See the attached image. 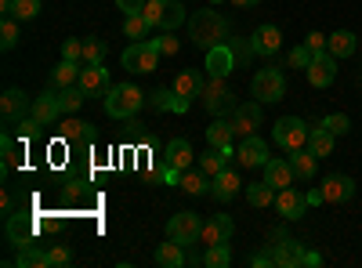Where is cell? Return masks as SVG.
<instances>
[{"instance_id": "1", "label": "cell", "mask_w": 362, "mask_h": 268, "mask_svg": "<svg viewBox=\"0 0 362 268\" xmlns=\"http://www.w3.org/2000/svg\"><path fill=\"white\" fill-rule=\"evenodd\" d=\"M189 33H192L196 47L210 51V47L225 44V37H228V22H225V15H218V11H196V15L189 18Z\"/></svg>"}, {"instance_id": "2", "label": "cell", "mask_w": 362, "mask_h": 268, "mask_svg": "<svg viewBox=\"0 0 362 268\" xmlns=\"http://www.w3.org/2000/svg\"><path fill=\"white\" fill-rule=\"evenodd\" d=\"M141 105H145V95L134 83H112L109 95H105V112L112 116V120H131Z\"/></svg>"}, {"instance_id": "3", "label": "cell", "mask_w": 362, "mask_h": 268, "mask_svg": "<svg viewBox=\"0 0 362 268\" xmlns=\"http://www.w3.org/2000/svg\"><path fill=\"white\" fill-rule=\"evenodd\" d=\"M308 134H312V127L300 120V116H283V120H276L272 141H276L279 148H286V153H297V148L308 145Z\"/></svg>"}, {"instance_id": "4", "label": "cell", "mask_w": 362, "mask_h": 268, "mask_svg": "<svg viewBox=\"0 0 362 268\" xmlns=\"http://www.w3.org/2000/svg\"><path fill=\"white\" fill-rule=\"evenodd\" d=\"M160 47L156 40H134L127 51H124V69L127 73H156L160 69Z\"/></svg>"}, {"instance_id": "5", "label": "cell", "mask_w": 362, "mask_h": 268, "mask_svg": "<svg viewBox=\"0 0 362 268\" xmlns=\"http://www.w3.org/2000/svg\"><path fill=\"white\" fill-rule=\"evenodd\" d=\"M250 91H254V98H257L261 105L279 102V98L286 95V76H283L279 69H257V73H254V83H250Z\"/></svg>"}, {"instance_id": "6", "label": "cell", "mask_w": 362, "mask_h": 268, "mask_svg": "<svg viewBox=\"0 0 362 268\" xmlns=\"http://www.w3.org/2000/svg\"><path fill=\"white\" fill-rule=\"evenodd\" d=\"M37 232L40 221L33 214H8V240L22 250V247H37Z\"/></svg>"}, {"instance_id": "7", "label": "cell", "mask_w": 362, "mask_h": 268, "mask_svg": "<svg viewBox=\"0 0 362 268\" xmlns=\"http://www.w3.org/2000/svg\"><path fill=\"white\" fill-rule=\"evenodd\" d=\"M235 160H239V167H247V170L264 167V163L272 160V153H268V141H264V138H257V134H250V138H239Z\"/></svg>"}, {"instance_id": "8", "label": "cell", "mask_w": 362, "mask_h": 268, "mask_svg": "<svg viewBox=\"0 0 362 268\" xmlns=\"http://www.w3.org/2000/svg\"><path fill=\"white\" fill-rule=\"evenodd\" d=\"M199 228H203V221L196 218V211H177L167 221V235H170V240H177V243H185V247L199 240Z\"/></svg>"}, {"instance_id": "9", "label": "cell", "mask_w": 362, "mask_h": 268, "mask_svg": "<svg viewBox=\"0 0 362 268\" xmlns=\"http://www.w3.org/2000/svg\"><path fill=\"white\" fill-rule=\"evenodd\" d=\"M337 62L341 58H334L329 51H322V54H312V62H308V69H305V76H308V83L312 87H329L334 83V76H337Z\"/></svg>"}, {"instance_id": "10", "label": "cell", "mask_w": 362, "mask_h": 268, "mask_svg": "<svg viewBox=\"0 0 362 268\" xmlns=\"http://www.w3.org/2000/svg\"><path fill=\"white\" fill-rule=\"evenodd\" d=\"M257 127H261V102L257 98L232 109V131H235V138H250V134H257Z\"/></svg>"}, {"instance_id": "11", "label": "cell", "mask_w": 362, "mask_h": 268, "mask_svg": "<svg viewBox=\"0 0 362 268\" xmlns=\"http://www.w3.org/2000/svg\"><path fill=\"white\" fill-rule=\"evenodd\" d=\"M232 232H235V221H232L228 214H214L210 221H203V228H199V243H203V247L228 243V240H232Z\"/></svg>"}, {"instance_id": "12", "label": "cell", "mask_w": 362, "mask_h": 268, "mask_svg": "<svg viewBox=\"0 0 362 268\" xmlns=\"http://www.w3.org/2000/svg\"><path fill=\"white\" fill-rule=\"evenodd\" d=\"M268 250H272V261H276L279 268H297V264H300V257H305L300 243H297V240H290V235H272Z\"/></svg>"}, {"instance_id": "13", "label": "cell", "mask_w": 362, "mask_h": 268, "mask_svg": "<svg viewBox=\"0 0 362 268\" xmlns=\"http://www.w3.org/2000/svg\"><path fill=\"white\" fill-rule=\"evenodd\" d=\"M203 102H206V109L214 112V116H225L228 109H235L232 91L225 87V80H221V76H210V83L203 87Z\"/></svg>"}, {"instance_id": "14", "label": "cell", "mask_w": 362, "mask_h": 268, "mask_svg": "<svg viewBox=\"0 0 362 268\" xmlns=\"http://www.w3.org/2000/svg\"><path fill=\"white\" fill-rule=\"evenodd\" d=\"M29 109H33V98L25 91H18V87H8V91L0 95V116H4L8 124H18Z\"/></svg>"}, {"instance_id": "15", "label": "cell", "mask_w": 362, "mask_h": 268, "mask_svg": "<svg viewBox=\"0 0 362 268\" xmlns=\"http://www.w3.org/2000/svg\"><path fill=\"white\" fill-rule=\"evenodd\" d=\"M276 211L286 218V221H297L308 214V196L297 192V189H279L276 192Z\"/></svg>"}, {"instance_id": "16", "label": "cell", "mask_w": 362, "mask_h": 268, "mask_svg": "<svg viewBox=\"0 0 362 268\" xmlns=\"http://www.w3.org/2000/svg\"><path fill=\"white\" fill-rule=\"evenodd\" d=\"M29 116H33V120H37L40 127L54 124L58 116H62V102H58V95L51 91V87H47V91H44L40 98H33V109H29Z\"/></svg>"}, {"instance_id": "17", "label": "cell", "mask_w": 362, "mask_h": 268, "mask_svg": "<svg viewBox=\"0 0 362 268\" xmlns=\"http://www.w3.org/2000/svg\"><path fill=\"white\" fill-rule=\"evenodd\" d=\"M192 163H196V153H192V145H189L185 138H174V141H167V167H170L174 174H185V170H192Z\"/></svg>"}, {"instance_id": "18", "label": "cell", "mask_w": 362, "mask_h": 268, "mask_svg": "<svg viewBox=\"0 0 362 268\" xmlns=\"http://www.w3.org/2000/svg\"><path fill=\"white\" fill-rule=\"evenodd\" d=\"M235 69V54H232V47L228 44H218V47H210L206 51V76H228Z\"/></svg>"}, {"instance_id": "19", "label": "cell", "mask_w": 362, "mask_h": 268, "mask_svg": "<svg viewBox=\"0 0 362 268\" xmlns=\"http://www.w3.org/2000/svg\"><path fill=\"white\" fill-rule=\"evenodd\" d=\"M261 170H264V182L276 189V192H279V189H290V185H293V177H297V170H293L290 160H268Z\"/></svg>"}, {"instance_id": "20", "label": "cell", "mask_w": 362, "mask_h": 268, "mask_svg": "<svg viewBox=\"0 0 362 268\" xmlns=\"http://www.w3.org/2000/svg\"><path fill=\"white\" fill-rule=\"evenodd\" d=\"M322 189V199L326 203H348L355 196V182L348 174H334V177H326V182L319 185Z\"/></svg>"}, {"instance_id": "21", "label": "cell", "mask_w": 362, "mask_h": 268, "mask_svg": "<svg viewBox=\"0 0 362 268\" xmlns=\"http://www.w3.org/2000/svg\"><path fill=\"white\" fill-rule=\"evenodd\" d=\"M279 47H283V33H279V25H272V22L261 25L257 33H254V40H250V51H254V54H264V58L276 54Z\"/></svg>"}, {"instance_id": "22", "label": "cell", "mask_w": 362, "mask_h": 268, "mask_svg": "<svg viewBox=\"0 0 362 268\" xmlns=\"http://www.w3.org/2000/svg\"><path fill=\"white\" fill-rule=\"evenodd\" d=\"M239 189H243V182H239V174L235 170H221L214 182H210V196H214L218 203H228V199H235L239 196Z\"/></svg>"}, {"instance_id": "23", "label": "cell", "mask_w": 362, "mask_h": 268, "mask_svg": "<svg viewBox=\"0 0 362 268\" xmlns=\"http://www.w3.org/2000/svg\"><path fill=\"white\" fill-rule=\"evenodd\" d=\"M80 87L87 95H109V69L105 66H83L80 69Z\"/></svg>"}, {"instance_id": "24", "label": "cell", "mask_w": 362, "mask_h": 268, "mask_svg": "<svg viewBox=\"0 0 362 268\" xmlns=\"http://www.w3.org/2000/svg\"><path fill=\"white\" fill-rule=\"evenodd\" d=\"M80 69L83 62H73V58H62L54 69H51V91H62V87H73L80 83Z\"/></svg>"}, {"instance_id": "25", "label": "cell", "mask_w": 362, "mask_h": 268, "mask_svg": "<svg viewBox=\"0 0 362 268\" xmlns=\"http://www.w3.org/2000/svg\"><path fill=\"white\" fill-rule=\"evenodd\" d=\"M235 153H232V145L228 148H210V153H203V156H196V167L206 174V177H218L225 167H228V160H232Z\"/></svg>"}, {"instance_id": "26", "label": "cell", "mask_w": 362, "mask_h": 268, "mask_svg": "<svg viewBox=\"0 0 362 268\" xmlns=\"http://www.w3.org/2000/svg\"><path fill=\"white\" fill-rule=\"evenodd\" d=\"M170 87H174V91H177L181 98H185V102H192L196 95H203V87H206V83H203V76H199V73L181 69V73L174 76V83H170Z\"/></svg>"}, {"instance_id": "27", "label": "cell", "mask_w": 362, "mask_h": 268, "mask_svg": "<svg viewBox=\"0 0 362 268\" xmlns=\"http://www.w3.org/2000/svg\"><path fill=\"white\" fill-rule=\"evenodd\" d=\"M355 47H358V40H355V33H348V29H337V33L326 37V51L334 58H348V54H355Z\"/></svg>"}, {"instance_id": "28", "label": "cell", "mask_w": 362, "mask_h": 268, "mask_svg": "<svg viewBox=\"0 0 362 268\" xmlns=\"http://www.w3.org/2000/svg\"><path fill=\"white\" fill-rule=\"evenodd\" d=\"M232 138H235V131H232V120H225V116H218V120L206 127V145L210 148H228Z\"/></svg>"}, {"instance_id": "29", "label": "cell", "mask_w": 362, "mask_h": 268, "mask_svg": "<svg viewBox=\"0 0 362 268\" xmlns=\"http://www.w3.org/2000/svg\"><path fill=\"white\" fill-rule=\"evenodd\" d=\"M153 109H160V112H185L189 109V102L181 98L174 87H160V91L153 95Z\"/></svg>"}, {"instance_id": "30", "label": "cell", "mask_w": 362, "mask_h": 268, "mask_svg": "<svg viewBox=\"0 0 362 268\" xmlns=\"http://www.w3.org/2000/svg\"><path fill=\"white\" fill-rule=\"evenodd\" d=\"M290 163H293V170H297V177H315V170H319V156L312 153V148H297V153H290Z\"/></svg>"}, {"instance_id": "31", "label": "cell", "mask_w": 362, "mask_h": 268, "mask_svg": "<svg viewBox=\"0 0 362 268\" xmlns=\"http://www.w3.org/2000/svg\"><path fill=\"white\" fill-rule=\"evenodd\" d=\"M185 243H177V240H170V243H163L160 250H156V264H163V268H181V264H189V257H185V250H181Z\"/></svg>"}, {"instance_id": "32", "label": "cell", "mask_w": 362, "mask_h": 268, "mask_svg": "<svg viewBox=\"0 0 362 268\" xmlns=\"http://www.w3.org/2000/svg\"><path fill=\"white\" fill-rule=\"evenodd\" d=\"M210 182H214V177H206L199 167H196V170H185V174L177 177V185L185 189V192H192V196H203V192H210Z\"/></svg>"}, {"instance_id": "33", "label": "cell", "mask_w": 362, "mask_h": 268, "mask_svg": "<svg viewBox=\"0 0 362 268\" xmlns=\"http://www.w3.org/2000/svg\"><path fill=\"white\" fill-rule=\"evenodd\" d=\"M181 22H189L185 8H181V0H167V4H163V18H160V29H163V33H174Z\"/></svg>"}, {"instance_id": "34", "label": "cell", "mask_w": 362, "mask_h": 268, "mask_svg": "<svg viewBox=\"0 0 362 268\" xmlns=\"http://www.w3.org/2000/svg\"><path fill=\"white\" fill-rule=\"evenodd\" d=\"M18 40H22L18 18H15V15H4V18H0V47H4V51H15Z\"/></svg>"}, {"instance_id": "35", "label": "cell", "mask_w": 362, "mask_h": 268, "mask_svg": "<svg viewBox=\"0 0 362 268\" xmlns=\"http://www.w3.org/2000/svg\"><path fill=\"white\" fill-rule=\"evenodd\" d=\"M62 138L69 141V145H90V141H95V127H90V124H83V120H69L66 127H62Z\"/></svg>"}, {"instance_id": "36", "label": "cell", "mask_w": 362, "mask_h": 268, "mask_svg": "<svg viewBox=\"0 0 362 268\" xmlns=\"http://www.w3.org/2000/svg\"><path fill=\"white\" fill-rule=\"evenodd\" d=\"M334 138H337V134H329L326 127H319V124H315V127H312V134H308L312 153H315V156H329V153H334Z\"/></svg>"}, {"instance_id": "37", "label": "cell", "mask_w": 362, "mask_h": 268, "mask_svg": "<svg viewBox=\"0 0 362 268\" xmlns=\"http://www.w3.org/2000/svg\"><path fill=\"white\" fill-rule=\"evenodd\" d=\"M247 199H250V206H272L276 203V189H272L268 182H257V185H247Z\"/></svg>"}, {"instance_id": "38", "label": "cell", "mask_w": 362, "mask_h": 268, "mask_svg": "<svg viewBox=\"0 0 362 268\" xmlns=\"http://www.w3.org/2000/svg\"><path fill=\"white\" fill-rule=\"evenodd\" d=\"M58 102H62V112H76L83 102H87V91L80 83H73V87H62V91H58Z\"/></svg>"}, {"instance_id": "39", "label": "cell", "mask_w": 362, "mask_h": 268, "mask_svg": "<svg viewBox=\"0 0 362 268\" xmlns=\"http://www.w3.org/2000/svg\"><path fill=\"white\" fill-rule=\"evenodd\" d=\"M148 29H153V25H148V18H145L141 11H134V15L124 18V33H127L131 40H145V37H148Z\"/></svg>"}, {"instance_id": "40", "label": "cell", "mask_w": 362, "mask_h": 268, "mask_svg": "<svg viewBox=\"0 0 362 268\" xmlns=\"http://www.w3.org/2000/svg\"><path fill=\"white\" fill-rule=\"evenodd\" d=\"M203 264H206V268H228V264H232V250H228V243L206 247V254H203Z\"/></svg>"}, {"instance_id": "41", "label": "cell", "mask_w": 362, "mask_h": 268, "mask_svg": "<svg viewBox=\"0 0 362 268\" xmlns=\"http://www.w3.org/2000/svg\"><path fill=\"white\" fill-rule=\"evenodd\" d=\"M18 268H47V250H37V247H22L18 257H15Z\"/></svg>"}, {"instance_id": "42", "label": "cell", "mask_w": 362, "mask_h": 268, "mask_svg": "<svg viewBox=\"0 0 362 268\" xmlns=\"http://www.w3.org/2000/svg\"><path fill=\"white\" fill-rule=\"evenodd\" d=\"M102 58H105V40L83 37V66H102Z\"/></svg>"}, {"instance_id": "43", "label": "cell", "mask_w": 362, "mask_h": 268, "mask_svg": "<svg viewBox=\"0 0 362 268\" xmlns=\"http://www.w3.org/2000/svg\"><path fill=\"white\" fill-rule=\"evenodd\" d=\"M319 127H326L329 134H348L351 131V120H348L344 112H329V116H322V120H319Z\"/></svg>"}, {"instance_id": "44", "label": "cell", "mask_w": 362, "mask_h": 268, "mask_svg": "<svg viewBox=\"0 0 362 268\" xmlns=\"http://www.w3.org/2000/svg\"><path fill=\"white\" fill-rule=\"evenodd\" d=\"M11 15H15L18 22H33V18L40 15V0H15Z\"/></svg>"}, {"instance_id": "45", "label": "cell", "mask_w": 362, "mask_h": 268, "mask_svg": "<svg viewBox=\"0 0 362 268\" xmlns=\"http://www.w3.org/2000/svg\"><path fill=\"white\" fill-rule=\"evenodd\" d=\"M69 264H73V250L69 247L58 243V247L47 250V268H69Z\"/></svg>"}, {"instance_id": "46", "label": "cell", "mask_w": 362, "mask_h": 268, "mask_svg": "<svg viewBox=\"0 0 362 268\" xmlns=\"http://www.w3.org/2000/svg\"><path fill=\"white\" fill-rule=\"evenodd\" d=\"M4 174L8 170H15V167H22V156H18V148H15V141H11V134H4Z\"/></svg>"}, {"instance_id": "47", "label": "cell", "mask_w": 362, "mask_h": 268, "mask_svg": "<svg viewBox=\"0 0 362 268\" xmlns=\"http://www.w3.org/2000/svg\"><path fill=\"white\" fill-rule=\"evenodd\" d=\"M286 62H290V69H308V62H312V51L300 44V47H293L290 54H286Z\"/></svg>"}, {"instance_id": "48", "label": "cell", "mask_w": 362, "mask_h": 268, "mask_svg": "<svg viewBox=\"0 0 362 268\" xmlns=\"http://www.w3.org/2000/svg\"><path fill=\"white\" fill-rule=\"evenodd\" d=\"M163 4H167V0H148V4L141 8V15L148 18V25H153V29H160V18H163Z\"/></svg>"}, {"instance_id": "49", "label": "cell", "mask_w": 362, "mask_h": 268, "mask_svg": "<svg viewBox=\"0 0 362 268\" xmlns=\"http://www.w3.org/2000/svg\"><path fill=\"white\" fill-rule=\"evenodd\" d=\"M62 58H73V62H83V40H62Z\"/></svg>"}, {"instance_id": "50", "label": "cell", "mask_w": 362, "mask_h": 268, "mask_svg": "<svg viewBox=\"0 0 362 268\" xmlns=\"http://www.w3.org/2000/svg\"><path fill=\"white\" fill-rule=\"evenodd\" d=\"M305 47H308L312 54H322V51H326V37H322V33H315V29H312V33L305 37Z\"/></svg>"}, {"instance_id": "51", "label": "cell", "mask_w": 362, "mask_h": 268, "mask_svg": "<svg viewBox=\"0 0 362 268\" xmlns=\"http://www.w3.org/2000/svg\"><path fill=\"white\" fill-rule=\"evenodd\" d=\"M148 4V0H116V8L124 11V15H134V11H141Z\"/></svg>"}, {"instance_id": "52", "label": "cell", "mask_w": 362, "mask_h": 268, "mask_svg": "<svg viewBox=\"0 0 362 268\" xmlns=\"http://www.w3.org/2000/svg\"><path fill=\"white\" fill-rule=\"evenodd\" d=\"M156 47H160V51H163V54H177V47H181V44H177V40H174V37H170V33H163V37H160V40H156Z\"/></svg>"}, {"instance_id": "53", "label": "cell", "mask_w": 362, "mask_h": 268, "mask_svg": "<svg viewBox=\"0 0 362 268\" xmlns=\"http://www.w3.org/2000/svg\"><path fill=\"white\" fill-rule=\"evenodd\" d=\"M268 264H276V261H272V250H264V254H254V257H250V268H268Z\"/></svg>"}, {"instance_id": "54", "label": "cell", "mask_w": 362, "mask_h": 268, "mask_svg": "<svg viewBox=\"0 0 362 268\" xmlns=\"http://www.w3.org/2000/svg\"><path fill=\"white\" fill-rule=\"evenodd\" d=\"M0 206H4V214H15V192L4 189V196H0Z\"/></svg>"}, {"instance_id": "55", "label": "cell", "mask_w": 362, "mask_h": 268, "mask_svg": "<svg viewBox=\"0 0 362 268\" xmlns=\"http://www.w3.org/2000/svg\"><path fill=\"white\" fill-rule=\"evenodd\" d=\"M300 264L315 268V264H322V254H315V250H305V257H300Z\"/></svg>"}, {"instance_id": "56", "label": "cell", "mask_w": 362, "mask_h": 268, "mask_svg": "<svg viewBox=\"0 0 362 268\" xmlns=\"http://www.w3.org/2000/svg\"><path fill=\"white\" fill-rule=\"evenodd\" d=\"M308 196V206H319V203H326L322 199V189H312V192H305Z\"/></svg>"}, {"instance_id": "57", "label": "cell", "mask_w": 362, "mask_h": 268, "mask_svg": "<svg viewBox=\"0 0 362 268\" xmlns=\"http://www.w3.org/2000/svg\"><path fill=\"white\" fill-rule=\"evenodd\" d=\"M232 4H235V8H257L261 0H232Z\"/></svg>"}, {"instance_id": "58", "label": "cell", "mask_w": 362, "mask_h": 268, "mask_svg": "<svg viewBox=\"0 0 362 268\" xmlns=\"http://www.w3.org/2000/svg\"><path fill=\"white\" fill-rule=\"evenodd\" d=\"M210 4H221V0H210Z\"/></svg>"}]
</instances>
